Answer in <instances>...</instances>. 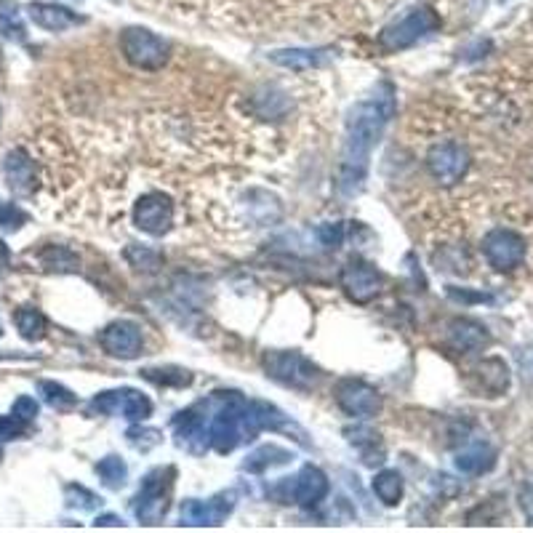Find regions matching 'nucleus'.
Here are the masks:
<instances>
[{
    "instance_id": "nucleus-1",
    "label": "nucleus",
    "mask_w": 533,
    "mask_h": 533,
    "mask_svg": "<svg viewBox=\"0 0 533 533\" xmlns=\"http://www.w3.org/2000/svg\"><path fill=\"white\" fill-rule=\"evenodd\" d=\"M395 115V88L384 83L374 94L352 107L344 131L342 155H339V174L336 187L342 195H358L366 184L371 168V152L382 139L384 128L390 126Z\"/></svg>"
},
{
    "instance_id": "nucleus-2",
    "label": "nucleus",
    "mask_w": 533,
    "mask_h": 533,
    "mask_svg": "<svg viewBox=\"0 0 533 533\" xmlns=\"http://www.w3.org/2000/svg\"><path fill=\"white\" fill-rule=\"evenodd\" d=\"M120 54L136 70L158 72L166 67L171 48L155 32L144 30V27H128L120 35Z\"/></svg>"
},
{
    "instance_id": "nucleus-3",
    "label": "nucleus",
    "mask_w": 533,
    "mask_h": 533,
    "mask_svg": "<svg viewBox=\"0 0 533 533\" xmlns=\"http://www.w3.org/2000/svg\"><path fill=\"white\" fill-rule=\"evenodd\" d=\"M262 363L270 379L280 382L283 387H291V390L310 392L320 379L318 366L310 358H304L302 352H267Z\"/></svg>"
},
{
    "instance_id": "nucleus-4",
    "label": "nucleus",
    "mask_w": 533,
    "mask_h": 533,
    "mask_svg": "<svg viewBox=\"0 0 533 533\" xmlns=\"http://www.w3.org/2000/svg\"><path fill=\"white\" fill-rule=\"evenodd\" d=\"M440 30V16L432 11V8L422 6L411 11L408 16H403L400 22H395L392 27L379 35V46L387 54H395V51H403V48L416 46L419 40L432 35V32Z\"/></svg>"
},
{
    "instance_id": "nucleus-5",
    "label": "nucleus",
    "mask_w": 533,
    "mask_h": 533,
    "mask_svg": "<svg viewBox=\"0 0 533 533\" xmlns=\"http://www.w3.org/2000/svg\"><path fill=\"white\" fill-rule=\"evenodd\" d=\"M424 166L430 171V176L440 187H454L467 176L472 166L470 150L459 142H438L432 144L430 152H427V158H424Z\"/></svg>"
},
{
    "instance_id": "nucleus-6",
    "label": "nucleus",
    "mask_w": 533,
    "mask_h": 533,
    "mask_svg": "<svg viewBox=\"0 0 533 533\" xmlns=\"http://www.w3.org/2000/svg\"><path fill=\"white\" fill-rule=\"evenodd\" d=\"M483 256L496 272H512L526 262L528 243L510 227H496L483 238Z\"/></svg>"
},
{
    "instance_id": "nucleus-7",
    "label": "nucleus",
    "mask_w": 533,
    "mask_h": 533,
    "mask_svg": "<svg viewBox=\"0 0 533 533\" xmlns=\"http://www.w3.org/2000/svg\"><path fill=\"white\" fill-rule=\"evenodd\" d=\"M131 219L136 230H142L144 235H152V238L168 235L176 224L174 200L163 192H147L134 203Z\"/></svg>"
},
{
    "instance_id": "nucleus-8",
    "label": "nucleus",
    "mask_w": 533,
    "mask_h": 533,
    "mask_svg": "<svg viewBox=\"0 0 533 533\" xmlns=\"http://www.w3.org/2000/svg\"><path fill=\"white\" fill-rule=\"evenodd\" d=\"M91 411L102 416H123L128 422H144L152 414V403L139 390L123 387V390H110L96 395L91 400Z\"/></svg>"
},
{
    "instance_id": "nucleus-9",
    "label": "nucleus",
    "mask_w": 533,
    "mask_h": 533,
    "mask_svg": "<svg viewBox=\"0 0 533 533\" xmlns=\"http://www.w3.org/2000/svg\"><path fill=\"white\" fill-rule=\"evenodd\" d=\"M174 470H155L142 480V491L136 496L134 515L136 520H142L144 526H158L163 515L168 510V488L171 480H166Z\"/></svg>"
},
{
    "instance_id": "nucleus-10",
    "label": "nucleus",
    "mask_w": 533,
    "mask_h": 533,
    "mask_svg": "<svg viewBox=\"0 0 533 533\" xmlns=\"http://www.w3.org/2000/svg\"><path fill=\"white\" fill-rule=\"evenodd\" d=\"M334 398L336 406L352 419H371L382 408V398H379L376 387L366 384L363 379H342L336 384Z\"/></svg>"
},
{
    "instance_id": "nucleus-11",
    "label": "nucleus",
    "mask_w": 533,
    "mask_h": 533,
    "mask_svg": "<svg viewBox=\"0 0 533 533\" xmlns=\"http://www.w3.org/2000/svg\"><path fill=\"white\" fill-rule=\"evenodd\" d=\"M339 283H342L344 294L350 296L355 304L374 302L379 288H382V275L374 270V264L363 262V259H352L339 272Z\"/></svg>"
},
{
    "instance_id": "nucleus-12",
    "label": "nucleus",
    "mask_w": 533,
    "mask_h": 533,
    "mask_svg": "<svg viewBox=\"0 0 533 533\" xmlns=\"http://www.w3.org/2000/svg\"><path fill=\"white\" fill-rule=\"evenodd\" d=\"M99 344L112 358L134 360L142 355V328L131 323V320H115L99 334Z\"/></svg>"
},
{
    "instance_id": "nucleus-13",
    "label": "nucleus",
    "mask_w": 533,
    "mask_h": 533,
    "mask_svg": "<svg viewBox=\"0 0 533 533\" xmlns=\"http://www.w3.org/2000/svg\"><path fill=\"white\" fill-rule=\"evenodd\" d=\"M232 507H235L232 494H219L208 502L187 499L179 510V520H182V526H222Z\"/></svg>"
},
{
    "instance_id": "nucleus-14",
    "label": "nucleus",
    "mask_w": 533,
    "mask_h": 533,
    "mask_svg": "<svg viewBox=\"0 0 533 533\" xmlns=\"http://www.w3.org/2000/svg\"><path fill=\"white\" fill-rule=\"evenodd\" d=\"M3 174H6V182L8 187H11V192H16V195H32V192H35L38 171H35V160L24 150L8 152L6 163H3Z\"/></svg>"
},
{
    "instance_id": "nucleus-15",
    "label": "nucleus",
    "mask_w": 533,
    "mask_h": 533,
    "mask_svg": "<svg viewBox=\"0 0 533 533\" xmlns=\"http://www.w3.org/2000/svg\"><path fill=\"white\" fill-rule=\"evenodd\" d=\"M174 432L179 446H184L187 451H192V454H200V451L208 446L206 416L200 414V406L187 408L182 414H176Z\"/></svg>"
},
{
    "instance_id": "nucleus-16",
    "label": "nucleus",
    "mask_w": 533,
    "mask_h": 533,
    "mask_svg": "<svg viewBox=\"0 0 533 533\" xmlns=\"http://www.w3.org/2000/svg\"><path fill=\"white\" fill-rule=\"evenodd\" d=\"M27 16L38 24L40 30L48 32H64L86 22V16L75 14V11L64 6H56V3H30L27 6Z\"/></svg>"
},
{
    "instance_id": "nucleus-17",
    "label": "nucleus",
    "mask_w": 533,
    "mask_h": 533,
    "mask_svg": "<svg viewBox=\"0 0 533 533\" xmlns=\"http://www.w3.org/2000/svg\"><path fill=\"white\" fill-rule=\"evenodd\" d=\"M491 336L480 323L470 318H456L448 323V344L454 347L456 352L462 355H472V352H480L483 347H488Z\"/></svg>"
},
{
    "instance_id": "nucleus-18",
    "label": "nucleus",
    "mask_w": 533,
    "mask_h": 533,
    "mask_svg": "<svg viewBox=\"0 0 533 533\" xmlns=\"http://www.w3.org/2000/svg\"><path fill=\"white\" fill-rule=\"evenodd\" d=\"M326 494H328L326 472L307 464V467L296 475L294 502L302 504V507H315V504L326 499Z\"/></svg>"
},
{
    "instance_id": "nucleus-19",
    "label": "nucleus",
    "mask_w": 533,
    "mask_h": 533,
    "mask_svg": "<svg viewBox=\"0 0 533 533\" xmlns=\"http://www.w3.org/2000/svg\"><path fill=\"white\" fill-rule=\"evenodd\" d=\"M496 464V448H491L488 443H472L456 456V470L462 475H470V478H478V475H486V472L494 470Z\"/></svg>"
},
{
    "instance_id": "nucleus-20",
    "label": "nucleus",
    "mask_w": 533,
    "mask_h": 533,
    "mask_svg": "<svg viewBox=\"0 0 533 533\" xmlns=\"http://www.w3.org/2000/svg\"><path fill=\"white\" fill-rule=\"evenodd\" d=\"M272 62L291 72H312L326 64L323 51H312V48H286V51H275L270 56Z\"/></svg>"
},
{
    "instance_id": "nucleus-21",
    "label": "nucleus",
    "mask_w": 533,
    "mask_h": 533,
    "mask_svg": "<svg viewBox=\"0 0 533 533\" xmlns=\"http://www.w3.org/2000/svg\"><path fill=\"white\" fill-rule=\"evenodd\" d=\"M475 376L480 379V390L488 392V395H502L510 387V371H507V366L499 358L483 360L475 368Z\"/></svg>"
},
{
    "instance_id": "nucleus-22",
    "label": "nucleus",
    "mask_w": 533,
    "mask_h": 533,
    "mask_svg": "<svg viewBox=\"0 0 533 533\" xmlns=\"http://www.w3.org/2000/svg\"><path fill=\"white\" fill-rule=\"evenodd\" d=\"M14 326L16 331L22 334V339L27 342H40L48 331L46 315L35 307H22V310L14 312Z\"/></svg>"
},
{
    "instance_id": "nucleus-23",
    "label": "nucleus",
    "mask_w": 533,
    "mask_h": 533,
    "mask_svg": "<svg viewBox=\"0 0 533 533\" xmlns=\"http://www.w3.org/2000/svg\"><path fill=\"white\" fill-rule=\"evenodd\" d=\"M38 264L51 272H75L78 270V256L64 246H46L38 254Z\"/></svg>"
},
{
    "instance_id": "nucleus-24",
    "label": "nucleus",
    "mask_w": 533,
    "mask_h": 533,
    "mask_svg": "<svg viewBox=\"0 0 533 533\" xmlns=\"http://www.w3.org/2000/svg\"><path fill=\"white\" fill-rule=\"evenodd\" d=\"M0 32H3L6 38L16 40V43H24V38H27L22 11H19L14 0H0Z\"/></svg>"
},
{
    "instance_id": "nucleus-25",
    "label": "nucleus",
    "mask_w": 533,
    "mask_h": 533,
    "mask_svg": "<svg viewBox=\"0 0 533 533\" xmlns=\"http://www.w3.org/2000/svg\"><path fill=\"white\" fill-rule=\"evenodd\" d=\"M374 494L379 496V502H384L387 507H395V504L403 499V478H400L395 470H384L374 478Z\"/></svg>"
},
{
    "instance_id": "nucleus-26",
    "label": "nucleus",
    "mask_w": 533,
    "mask_h": 533,
    "mask_svg": "<svg viewBox=\"0 0 533 533\" xmlns=\"http://www.w3.org/2000/svg\"><path fill=\"white\" fill-rule=\"evenodd\" d=\"M40 395H43V400H46L48 406L54 408V411H59V414H67V411H72V408L78 406V398H75L64 384L40 382Z\"/></svg>"
},
{
    "instance_id": "nucleus-27",
    "label": "nucleus",
    "mask_w": 533,
    "mask_h": 533,
    "mask_svg": "<svg viewBox=\"0 0 533 533\" xmlns=\"http://www.w3.org/2000/svg\"><path fill=\"white\" fill-rule=\"evenodd\" d=\"M142 376L158 387H187L192 382V376L182 368H147L142 371Z\"/></svg>"
},
{
    "instance_id": "nucleus-28",
    "label": "nucleus",
    "mask_w": 533,
    "mask_h": 533,
    "mask_svg": "<svg viewBox=\"0 0 533 533\" xmlns=\"http://www.w3.org/2000/svg\"><path fill=\"white\" fill-rule=\"evenodd\" d=\"M96 475L102 478L104 486L110 488H120L123 483H126V464L120 462L118 456H107V459H102V462L96 464Z\"/></svg>"
},
{
    "instance_id": "nucleus-29",
    "label": "nucleus",
    "mask_w": 533,
    "mask_h": 533,
    "mask_svg": "<svg viewBox=\"0 0 533 533\" xmlns=\"http://www.w3.org/2000/svg\"><path fill=\"white\" fill-rule=\"evenodd\" d=\"M126 259L131 267L144 272H155L160 267V254L158 251H152V248L144 246H128L126 248Z\"/></svg>"
},
{
    "instance_id": "nucleus-30",
    "label": "nucleus",
    "mask_w": 533,
    "mask_h": 533,
    "mask_svg": "<svg viewBox=\"0 0 533 533\" xmlns=\"http://www.w3.org/2000/svg\"><path fill=\"white\" fill-rule=\"evenodd\" d=\"M275 454H283L278 446H264L259 448L256 454L248 456V462H246V470L248 472H264V470H270L272 464H280L283 459H272Z\"/></svg>"
},
{
    "instance_id": "nucleus-31",
    "label": "nucleus",
    "mask_w": 533,
    "mask_h": 533,
    "mask_svg": "<svg viewBox=\"0 0 533 533\" xmlns=\"http://www.w3.org/2000/svg\"><path fill=\"white\" fill-rule=\"evenodd\" d=\"M27 222V214L14 203H0V230L14 232Z\"/></svg>"
},
{
    "instance_id": "nucleus-32",
    "label": "nucleus",
    "mask_w": 533,
    "mask_h": 533,
    "mask_svg": "<svg viewBox=\"0 0 533 533\" xmlns=\"http://www.w3.org/2000/svg\"><path fill=\"white\" fill-rule=\"evenodd\" d=\"M67 504H70V507H78V510H94L99 499L83 486H67Z\"/></svg>"
},
{
    "instance_id": "nucleus-33",
    "label": "nucleus",
    "mask_w": 533,
    "mask_h": 533,
    "mask_svg": "<svg viewBox=\"0 0 533 533\" xmlns=\"http://www.w3.org/2000/svg\"><path fill=\"white\" fill-rule=\"evenodd\" d=\"M128 440H131V443H134L136 448H142V451H147V448L158 446L160 432L158 430H139V427H134V430H128Z\"/></svg>"
},
{
    "instance_id": "nucleus-34",
    "label": "nucleus",
    "mask_w": 533,
    "mask_h": 533,
    "mask_svg": "<svg viewBox=\"0 0 533 533\" xmlns=\"http://www.w3.org/2000/svg\"><path fill=\"white\" fill-rule=\"evenodd\" d=\"M320 240H323V246L328 248H339L344 240V227L342 224H323L318 230Z\"/></svg>"
},
{
    "instance_id": "nucleus-35",
    "label": "nucleus",
    "mask_w": 533,
    "mask_h": 533,
    "mask_svg": "<svg viewBox=\"0 0 533 533\" xmlns=\"http://www.w3.org/2000/svg\"><path fill=\"white\" fill-rule=\"evenodd\" d=\"M11 414L19 416L22 422H32V419L38 416V403L32 398H27V395H22V398L14 403V408H11Z\"/></svg>"
},
{
    "instance_id": "nucleus-36",
    "label": "nucleus",
    "mask_w": 533,
    "mask_h": 533,
    "mask_svg": "<svg viewBox=\"0 0 533 533\" xmlns=\"http://www.w3.org/2000/svg\"><path fill=\"white\" fill-rule=\"evenodd\" d=\"M520 507H523L526 518L533 523V478L528 480L526 486H523V491H520Z\"/></svg>"
},
{
    "instance_id": "nucleus-37",
    "label": "nucleus",
    "mask_w": 533,
    "mask_h": 533,
    "mask_svg": "<svg viewBox=\"0 0 533 533\" xmlns=\"http://www.w3.org/2000/svg\"><path fill=\"white\" fill-rule=\"evenodd\" d=\"M96 526H123V520L115 518V515H104V518L96 520Z\"/></svg>"
},
{
    "instance_id": "nucleus-38",
    "label": "nucleus",
    "mask_w": 533,
    "mask_h": 533,
    "mask_svg": "<svg viewBox=\"0 0 533 533\" xmlns=\"http://www.w3.org/2000/svg\"><path fill=\"white\" fill-rule=\"evenodd\" d=\"M0 70H3V54H0Z\"/></svg>"
},
{
    "instance_id": "nucleus-39",
    "label": "nucleus",
    "mask_w": 533,
    "mask_h": 533,
    "mask_svg": "<svg viewBox=\"0 0 533 533\" xmlns=\"http://www.w3.org/2000/svg\"><path fill=\"white\" fill-rule=\"evenodd\" d=\"M0 336H3V328H0Z\"/></svg>"
}]
</instances>
